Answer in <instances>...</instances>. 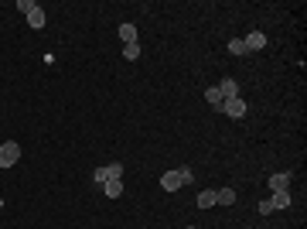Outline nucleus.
Returning a JSON list of instances; mask_svg holds the SVG:
<instances>
[{
	"instance_id": "obj_1",
	"label": "nucleus",
	"mask_w": 307,
	"mask_h": 229,
	"mask_svg": "<svg viewBox=\"0 0 307 229\" xmlns=\"http://www.w3.org/2000/svg\"><path fill=\"white\" fill-rule=\"evenodd\" d=\"M21 161V144L17 140H4L0 144V168H14Z\"/></svg>"
},
{
	"instance_id": "obj_2",
	"label": "nucleus",
	"mask_w": 307,
	"mask_h": 229,
	"mask_svg": "<svg viewBox=\"0 0 307 229\" xmlns=\"http://www.w3.org/2000/svg\"><path fill=\"white\" fill-rule=\"evenodd\" d=\"M222 113L232 116V120H239V116H246V103H242L239 96H232V99H222Z\"/></svg>"
},
{
	"instance_id": "obj_3",
	"label": "nucleus",
	"mask_w": 307,
	"mask_h": 229,
	"mask_svg": "<svg viewBox=\"0 0 307 229\" xmlns=\"http://www.w3.org/2000/svg\"><path fill=\"white\" fill-rule=\"evenodd\" d=\"M160 185H164V192H178L184 185V178H181V171H168V174H160Z\"/></svg>"
},
{
	"instance_id": "obj_4",
	"label": "nucleus",
	"mask_w": 307,
	"mask_h": 229,
	"mask_svg": "<svg viewBox=\"0 0 307 229\" xmlns=\"http://www.w3.org/2000/svg\"><path fill=\"white\" fill-rule=\"evenodd\" d=\"M242 41H246V52H260V48H266V35H263V31H249Z\"/></svg>"
},
{
	"instance_id": "obj_5",
	"label": "nucleus",
	"mask_w": 307,
	"mask_h": 229,
	"mask_svg": "<svg viewBox=\"0 0 307 229\" xmlns=\"http://www.w3.org/2000/svg\"><path fill=\"white\" fill-rule=\"evenodd\" d=\"M287 185H290V171L270 174V188H273V192H287Z\"/></svg>"
},
{
	"instance_id": "obj_6",
	"label": "nucleus",
	"mask_w": 307,
	"mask_h": 229,
	"mask_svg": "<svg viewBox=\"0 0 307 229\" xmlns=\"http://www.w3.org/2000/svg\"><path fill=\"white\" fill-rule=\"evenodd\" d=\"M218 92H222V99H232V96H239V82L236 79H222L218 82Z\"/></svg>"
},
{
	"instance_id": "obj_7",
	"label": "nucleus",
	"mask_w": 307,
	"mask_h": 229,
	"mask_svg": "<svg viewBox=\"0 0 307 229\" xmlns=\"http://www.w3.org/2000/svg\"><path fill=\"white\" fill-rule=\"evenodd\" d=\"M215 206H236V192H232V188H218L215 192Z\"/></svg>"
},
{
	"instance_id": "obj_8",
	"label": "nucleus",
	"mask_w": 307,
	"mask_h": 229,
	"mask_svg": "<svg viewBox=\"0 0 307 229\" xmlns=\"http://www.w3.org/2000/svg\"><path fill=\"white\" fill-rule=\"evenodd\" d=\"M102 192L109 195V198H120V195H123V182H120V178H113V182L102 185Z\"/></svg>"
},
{
	"instance_id": "obj_9",
	"label": "nucleus",
	"mask_w": 307,
	"mask_h": 229,
	"mask_svg": "<svg viewBox=\"0 0 307 229\" xmlns=\"http://www.w3.org/2000/svg\"><path fill=\"white\" fill-rule=\"evenodd\" d=\"M27 24H31V28H45V11H41V7L27 11Z\"/></svg>"
},
{
	"instance_id": "obj_10",
	"label": "nucleus",
	"mask_w": 307,
	"mask_h": 229,
	"mask_svg": "<svg viewBox=\"0 0 307 229\" xmlns=\"http://www.w3.org/2000/svg\"><path fill=\"white\" fill-rule=\"evenodd\" d=\"M120 38H123V45H133L136 41V28L133 24H120Z\"/></svg>"
},
{
	"instance_id": "obj_11",
	"label": "nucleus",
	"mask_w": 307,
	"mask_h": 229,
	"mask_svg": "<svg viewBox=\"0 0 307 229\" xmlns=\"http://www.w3.org/2000/svg\"><path fill=\"white\" fill-rule=\"evenodd\" d=\"M270 202H273V209H287L290 206V192H273Z\"/></svg>"
},
{
	"instance_id": "obj_12",
	"label": "nucleus",
	"mask_w": 307,
	"mask_h": 229,
	"mask_svg": "<svg viewBox=\"0 0 307 229\" xmlns=\"http://www.w3.org/2000/svg\"><path fill=\"white\" fill-rule=\"evenodd\" d=\"M212 206H215V192L208 188V192H202V195H198V209H212Z\"/></svg>"
},
{
	"instance_id": "obj_13",
	"label": "nucleus",
	"mask_w": 307,
	"mask_h": 229,
	"mask_svg": "<svg viewBox=\"0 0 307 229\" xmlns=\"http://www.w3.org/2000/svg\"><path fill=\"white\" fill-rule=\"evenodd\" d=\"M229 55H246V41L242 38H232L229 41Z\"/></svg>"
},
{
	"instance_id": "obj_14",
	"label": "nucleus",
	"mask_w": 307,
	"mask_h": 229,
	"mask_svg": "<svg viewBox=\"0 0 307 229\" xmlns=\"http://www.w3.org/2000/svg\"><path fill=\"white\" fill-rule=\"evenodd\" d=\"M205 99L212 106H222V92H218V86H212V89H205Z\"/></svg>"
},
{
	"instance_id": "obj_15",
	"label": "nucleus",
	"mask_w": 307,
	"mask_h": 229,
	"mask_svg": "<svg viewBox=\"0 0 307 229\" xmlns=\"http://www.w3.org/2000/svg\"><path fill=\"white\" fill-rule=\"evenodd\" d=\"M106 171H109V182H113V178H120V174H123V164H120V161H113V164H106Z\"/></svg>"
},
{
	"instance_id": "obj_16",
	"label": "nucleus",
	"mask_w": 307,
	"mask_h": 229,
	"mask_svg": "<svg viewBox=\"0 0 307 229\" xmlns=\"http://www.w3.org/2000/svg\"><path fill=\"white\" fill-rule=\"evenodd\" d=\"M123 55L130 58V62H133V58H140V45H136V41H133V45H123Z\"/></svg>"
},
{
	"instance_id": "obj_17",
	"label": "nucleus",
	"mask_w": 307,
	"mask_h": 229,
	"mask_svg": "<svg viewBox=\"0 0 307 229\" xmlns=\"http://www.w3.org/2000/svg\"><path fill=\"white\" fill-rule=\"evenodd\" d=\"M92 178H96V185H106V182H109V171H106V168H96Z\"/></svg>"
},
{
	"instance_id": "obj_18",
	"label": "nucleus",
	"mask_w": 307,
	"mask_h": 229,
	"mask_svg": "<svg viewBox=\"0 0 307 229\" xmlns=\"http://www.w3.org/2000/svg\"><path fill=\"white\" fill-rule=\"evenodd\" d=\"M178 171H181V178H184V185H191V182H194V171H191V168H178Z\"/></svg>"
},
{
	"instance_id": "obj_19",
	"label": "nucleus",
	"mask_w": 307,
	"mask_h": 229,
	"mask_svg": "<svg viewBox=\"0 0 307 229\" xmlns=\"http://www.w3.org/2000/svg\"><path fill=\"white\" fill-rule=\"evenodd\" d=\"M34 7H38L34 0H21V4H17V11H24V14H27V11H34Z\"/></svg>"
},
{
	"instance_id": "obj_20",
	"label": "nucleus",
	"mask_w": 307,
	"mask_h": 229,
	"mask_svg": "<svg viewBox=\"0 0 307 229\" xmlns=\"http://www.w3.org/2000/svg\"><path fill=\"white\" fill-rule=\"evenodd\" d=\"M273 212V202H260V216H270Z\"/></svg>"
},
{
	"instance_id": "obj_21",
	"label": "nucleus",
	"mask_w": 307,
	"mask_h": 229,
	"mask_svg": "<svg viewBox=\"0 0 307 229\" xmlns=\"http://www.w3.org/2000/svg\"><path fill=\"white\" fill-rule=\"evenodd\" d=\"M0 209H4V198H0Z\"/></svg>"
},
{
	"instance_id": "obj_22",
	"label": "nucleus",
	"mask_w": 307,
	"mask_h": 229,
	"mask_svg": "<svg viewBox=\"0 0 307 229\" xmlns=\"http://www.w3.org/2000/svg\"><path fill=\"white\" fill-rule=\"evenodd\" d=\"M188 229H194V226H188Z\"/></svg>"
}]
</instances>
